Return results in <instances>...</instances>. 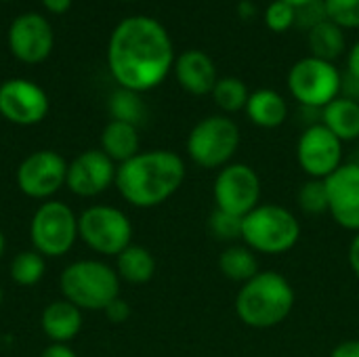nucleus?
I'll use <instances>...</instances> for the list:
<instances>
[{
	"mask_svg": "<svg viewBox=\"0 0 359 357\" xmlns=\"http://www.w3.org/2000/svg\"><path fill=\"white\" fill-rule=\"evenodd\" d=\"M301 223L280 204H259L242 219V240L261 255H284L297 246Z\"/></svg>",
	"mask_w": 359,
	"mask_h": 357,
	"instance_id": "nucleus-5",
	"label": "nucleus"
},
{
	"mask_svg": "<svg viewBox=\"0 0 359 357\" xmlns=\"http://www.w3.org/2000/svg\"><path fill=\"white\" fill-rule=\"evenodd\" d=\"M297 160L309 179H328L343 166V141L322 122L311 124L299 139Z\"/></svg>",
	"mask_w": 359,
	"mask_h": 357,
	"instance_id": "nucleus-12",
	"label": "nucleus"
},
{
	"mask_svg": "<svg viewBox=\"0 0 359 357\" xmlns=\"http://www.w3.org/2000/svg\"><path fill=\"white\" fill-rule=\"evenodd\" d=\"M55 44L50 23L38 13L19 15L8 27V48L23 63H42Z\"/></svg>",
	"mask_w": 359,
	"mask_h": 357,
	"instance_id": "nucleus-15",
	"label": "nucleus"
},
{
	"mask_svg": "<svg viewBox=\"0 0 359 357\" xmlns=\"http://www.w3.org/2000/svg\"><path fill=\"white\" fill-rule=\"evenodd\" d=\"M40 357H78L76 351L69 347V345H63V343H50Z\"/></svg>",
	"mask_w": 359,
	"mask_h": 357,
	"instance_id": "nucleus-34",
	"label": "nucleus"
},
{
	"mask_svg": "<svg viewBox=\"0 0 359 357\" xmlns=\"http://www.w3.org/2000/svg\"><path fill=\"white\" fill-rule=\"evenodd\" d=\"M172 69H175V76H177V82L181 84V88L196 97L212 95V88L219 80L215 61L210 59V55H206L204 50H198V48L181 53L175 59Z\"/></svg>",
	"mask_w": 359,
	"mask_h": 357,
	"instance_id": "nucleus-17",
	"label": "nucleus"
},
{
	"mask_svg": "<svg viewBox=\"0 0 359 357\" xmlns=\"http://www.w3.org/2000/svg\"><path fill=\"white\" fill-rule=\"evenodd\" d=\"M208 231L212 234L215 240L221 242H233L242 238V217L223 213V210H215L208 219Z\"/></svg>",
	"mask_w": 359,
	"mask_h": 357,
	"instance_id": "nucleus-30",
	"label": "nucleus"
},
{
	"mask_svg": "<svg viewBox=\"0 0 359 357\" xmlns=\"http://www.w3.org/2000/svg\"><path fill=\"white\" fill-rule=\"evenodd\" d=\"M67 164L59 151L40 149L29 154L17 168V187L32 200H50L67 181Z\"/></svg>",
	"mask_w": 359,
	"mask_h": 357,
	"instance_id": "nucleus-11",
	"label": "nucleus"
},
{
	"mask_svg": "<svg viewBox=\"0 0 359 357\" xmlns=\"http://www.w3.org/2000/svg\"><path fill=\"white\" fill-rule=\"evenodd\" d=\"M330 357H359V339L343 341L341 345L334 347Z\"/></svg>",
	"mask_w": 359,
	"mask_h": 357,
	"instance_id": "nucleus-33",
	"label": "nucleus"
},
{
	"mask_svg": "<svg viewBox=\"0 0 359 357\" xmlns=\"http://www.w3.org/2000/svg\"><path fill=\"white\" fill-rule=\"evenodd\" d=\"M11 280L19 286H34L44 278L46 271V259L32 250H21L19 255H15V259L11 261Z\"/></svg>",
	"mask_w": 359,
	"mask_h": 357,
	"instance_id": "nucleus-26",
	"label": "nucleus"
},
{
	"mask_svg": "<svg viewBox=\"0 0 359 357\" xmlns=\"http://www.w3.org/2000/svg\"><path fill=\"white\" fill-rule=\"evenodd\" d=\"M32 248L44 259H59L78 240V215L59 200L42 202L29 223Z\"/></svg>",
	"mask_w": 359,
	"mask_h": 357,
	"instance_id": "nucleus-8",
	"label": "nucleus"
},
{
	"mask_svg": "<svg viewBox=\"0 0 359 357\" xmlns=\"http://www.w3.org/2000/svg\"><path fill=\"white\" fill-rule=\"evenodd\" d=\"M284 2H288V4L294 6V8H303V6H309V4L320 2V0H284Z\"/></svg>",
	"mask_w": 359,
	"mask_h": 357,
	"instance_id": "nucleus-38",
	"label": "nucleus"
},
{
	"mask_svg": "<svg viewBox=\"0 0 359 357\" xmlns=\"http://www.w3.org/2000/svg\"><path fill=\"white\" fill-rule=\"evenodd\" d=\"M326 17L343 29L359 27V0H324Z\"/></svg>",
	"mask_w": 359,
	"mask_h": 357,
	"instance_id": "nucleus-29",
	"label": "nucleus"
},
{
	"mask_svg": "<svg viewBox=\"0 0 359 357\" xmlns=\"http://www.w3.org/2000/svg\"><path fill=\"white\" fill-rule=\"evenodd\" d=\"M240 128L225 114L200 120L187 137V154L202 168H225L240 147Z\"/></svg>",
	"mask_w": 359,
	"mask_h": 357,
	"instance_id": "nucleus-7",
	"label": "nucleus"
},
{
	"mask_svg": "<svg viewBox=\"0 0 359 357\" xmlns=\"http://www.w3.org/2000/svg\"><path fill=\"white\" fill-rule=\"evenodd\" d=\"M217 208L236 217H246L261 204V177L248 164H227L215 179Z\"/></svg>",
	"mask_w": 359,
	"mask_h": 357,
	"instance_id": "nucleus-10",
	"label": "nucleus"
},
{
	"mask_svg": "<svg viewBox=\"0 0 359 357\" xmlns=\"http://www.w3.org/2000/svg\"><path fill=\"white\" fill-rule=\"evenodd\" d=\"M40 328L50 343L67 345L82 330V311L69 301H53L40 316Z\"/></svg>",
	"mask_w": 359,
	"mask_h": 357,
	"instance_id": "nucleus-18",
	"label": "nucleus"
},
{
	"mask_svg": "<svg viewBox=\"0 0 359 357\" xmlns=\"http://www.w3.org/2000/svg\"><path fill=\"white\" fill-rule=\"evenodd\" d=\"M78 238L97 255L118 257L133 244V223L124 210L95 204L78 215Z\"/></svg>",
	"mask_w": 359,
	"mask_h": 357,
	"instance_id": "nucleus-6",
	"label": "nucleus"
},
{
	"mask_svg": "<svg viewBox=\"0 0 359 357\" xmlns=\"http://www.w3.org/2000/svg\"><path fill=\"white\" fill-rule=\"evenodd\" d=\"M322 124L343 143L359 137V101L353 97H337L322 109Z\"/></svg>",
	"mask_w": 359,
	"mask_h": 357,
	"instance_id": "nucleus-21",
	"label": "nucleus"
},
{
	"mask_svg": "<svg viewBox=\"0 0 359 357\" xmlns=\"http://www.w3.org/2000/svg\"><path fill=\"white\" fill-rule=\"evenodd\" d=\"M185 181V162L170 149L139 151L116 170L120 196L135 208H154L164 204Z\"/></svg>",
	"mask_w": 359,
	"mask_h": 357,
	"instance_id": "nucleus-2",
	"label": "nucleus"
},
{
	"mask_svg": "<svg viewBox=\"0 0 359 357\" xmlns=\"http://www.w3.org/2000/svg\"><path fill=\"white\" fill-rule=\"evenodd\" d=\"M116 274L128 284H147L156 276V259L145 246L130 244L116 257Z\"/></svg>",
	"mask_w": 359,
	"mask_h": 357,
	"instance_id": "nucleus-22",
	"label": "nucleus"
},
{
	"mask_svg": "<svg viewBox=\"0 0 359 357\" xmlns=\"http://www.w3.org/2000/svg\"><path fill=\"white\" fill-rule=\"evenodd\" d=\"M0 305H2V288H0Z\"/></svg>",
	"mask_w": 359,
	"mask_h": 357,
	"instance_id": "nucleus-40",
	"label": "nucleus"
},
{
	"mask_svg": "<svg viewBox=\"0 0 359 357\" xmlns=\"http://www.w3.org/2000/svg\"><path fill=\"white\" fill-rule=\"evenodd\" d=\"M299 206L305 215L320 217L328 213V191L326 179H309L299 189Z\"/></svg>",
	"mask_w": 359,
	"mask_h": 357,
	"instance_id": "nucleus-28",
	"label": "nucleus"
},
{
	"mask_svg": "<svg viewBox=\"0 0 359 357\" xmlns=\"http://www.w3.org/2000/svg\"><path fill=\"white\" fill-rule=\"evenodd\" d=\"M246 114L250 122L261 128H278L288 118V103L273 88H257L248 97Z\"/></svg>",
	"mask_w": 359,
	"mask_h": 357,
	"instance_id": "nucleus-19",
	"label": "nucleus"
},
{
	"mask_svg": "<svg viewBox=\"0 0 359 357\" xmlns=\"http://www.w3.org/2000/svg\"><path fill=\"white\" fill-rule=\"evenodd\" d=\"M297 23V8L290 6L284 0H273L269 2V6L265 8V25L276 32V34H284L288 32L292 25Z\"/></svg>",
	"mask_w": 359,
	"mask_h": 357,
	"instance_id": "nucleus-31",
	"label": "nucleus"
},
{
	"mask_svg": "<svg viewBox=\"0 0 359 357\" xmlns=\"http://www.w3.org/2000/svg\"><path fill=\"white\" fill-rule=\"evenodd\" d=\"M109 114H111V120H120V122L137 126L145 118V103L141 99V93L118 88L109 97Z\"/></svg>",
	"mask_w": 359,
	"mask_h": 357,
	"instance_id": "nucleus-27",
	"label": "nucleus"
},
{
	"mask_svg": "<svg viewBox=\"0 0 359 357\" xmlns=\"http://www.w3.org/2000/svg\"><path fill=\"white\" fill-rule=\"evenodd\" d=\"M48 95L32 80L13 78L0 84V114L17 126H32L46 118Z\"/></svg>",
	"mask_w": 359,
	"mask_h": 357,
	"instance_id": "nucleus-13",
	"label": "nucleus"
},
{
	"mask_svg": "<svg viewBox=\"0 0 359 357\" xmlns=\"http://www.w3.org/2000/svg\"><path fill=\"white\" fill-rule=\"evenodd\" d=\"M349 265H351V271L355 274V278H359V231L349 246Z\"/></svg>",
	"mask_w": 359,
	"mask_h": 357,
	"instance_id": "nucleus-36",
	"label": "nucleus"
},
{
	"mask_svg": "<svg viewBox=\"0 0 359 357\" xmlns=\"http://www.w3.org/2000/svg\"><path fill=\"white\" fill-rule=\"evenodd\" d=\"M294 307V288L278 271H259L242 284L236 297V314L250 328H273L282 324Z\"/></svg>",
	"mask_w": 359,
	"mask_h": 357,
	"instance_id": "nucleus-3",
	"label": "nucleus"
},
{
	"mask_svg": "<svg viewBox=\"0 0 359 357\" xmlns=\"http://www.w3.org/2000/svg\"><path fill=\"white\" fill-rule=\"evenodd\" d=\"M118 164L101 149H86L67 164L65 187L80 198H95L116 183Z\"/></svg>",
	"mask_w": 359,
	"mask_h": 357,
	"instance_id": "nucleus-14",
	"label": "nucleus"
},
{
	"mask_svg": "<svg viewBox=\"0 0 359 357\" xmlns=\"http://www.w3.org/2000/svg\"><path fill=\"white\" fill-rule=\"evenodd\" d=\"M347 67H349V76L359 82V40L351 46L349 57H347Z\"/></svg>",
	"mask_w": 359,
	"mask_h": 357,
	"instance_id": "nucleus-35",
	"label": "nucleus"
},
{
	"mask_svg": "<svg viewBox=\"0 0 359 357\" xmlns=\"http://www.w3.org/2000/svg\"><path fill=\"white\" fill-rule=\"evenodd\" d=\"M328 213L349 231H359V164H343L326 179Z\"/></svg>",
	"mask_w": 359,
	"mask_h": 357,
	"instance_id": "nucleus-16",
	"label": "nucleus"
},
{
	"mask_svg": "<svg viewBox=\"0 0 359 357\" xmlns=\"http://www.w3.org/2000/svg\"><path fill=\"white\" fill-rule=\"evenodd\" d=\"M175 46L166 27L135 15L116 25L107 44V65L120 88L145 93L164 82L175 67Z\"/></svg>",
	"mask_w": 359,
	"mask_h": 357,
	"instance_id": "nucleus-1",
	"label": "nucleus"
},
{
	"mask_svg": "<svg viewBox=\"0 0 359 357\" xmlns=\"http://www.w3.org/2000/svg\"><path fill=\"white\" fill-rule=\"evenodd\" d=\"M124 2H133V0H124Z\"/></svg>",
	"mask_w": 359,
	"mask_h": 357,
	"instance_id": "nucleus-41",
	"label": "nucleus"
},
{
	"mask_svg": "<svg viewBox=\"0 0 359 357\" xmlns=\"http://www.w3.org/2000/svg\"><path fill=\"white\" fill-rule=\"evenodd\" d=\"M307 40H309L311 57L334 63L345 53V32L343 27L332 23L328 17L309 29Z\"/></svg>",
	"mask_w": 359,
	"mask_h": 357,
	"instance_id": "nucleus-23",
	"label": "nucleus"
},
{
	"mask_svg": "<svg viewBox=\"0 0 359 357\" xmlns=\"http://www.w3.org/2000/svg\"><path fill=\"white\" fill-rule=\"evenodd\" d=\"M248 97H250L248 86L236 76L219 78L212 88V99H215L217 107L225 114H236V112L246 109Z\"/></svg>",
	"mask_w": 359,
	"mask_h": 357,
	"instance_id": "nucleus-25",
	"label": "nucleus"
},
{
	"mask_svg": "<svg viewBox=\"0 0 359 357\" xmlns=\"http://www.w3.org/2000/svg\"><path fill=\"white\" fill-rule=\"evenodd\" d=\"M341 88L343 78L339 67L311 55L299 59L288 72V90L301 105L311 109H324L341 95Z\"/></svg>",
	"mask_w": 359,
	"mask_h": 357,
	"instance_id": "nucleus-9",
	"label": "nucleus"
},
{
	"mask_svg": "<svg viewBox=\"0 0 359 357\" xmlns=\"http://www.w3.org/2000/svg\"><path fill=\"white\" fill-rule=\"evenodd\" d=\"M219 271L231 280V282H240V284H246L248 280H252L261 267H259V259H257V252L248 246H229L221 252L219 257Z\"/></svg>",
	"mask_w": 359,
	"mask_h": 357,
	"instance_id": "nucleus-24",
	"label": "nucleus"
},
{
	"mask_svg": "<svg viewBox=\"0 0 359 357\" xmlns=\"http://www.w3.org/2000/svg\"><path fill=\"white\" fill-rule=\"evenodd\" d=\"M4 250H6V238H4V234L0 231V257L4 255Z\"/></svg>",
	"mask_w": 359,
	"mask_h": 357,
	"instance_id": "nucleus-39",
	"label": "nucleus"
},
{
	"mask_svg": "<svg viewBox=\"0 0 359 357\" xmlns=\"http://www.w3.org/2000/svg\"><path fill=\"white\" fill-rule=\"evenodd\" d=\"M103 311H105V316H107V320H109L111 324H124V322H128V318H130V305H128L122 297L114 299Z\"/></svg>",
	"mask_w": 359,
	"mask_h": 357,
	"instance_id": "nucleus-32",
	"label": "nucleus"
},
{
	"mask_svg": "<svg viewBox=\"0 0 359 357\" xmlns=\"http://www.w3.org/2000/svg\"><path fill=\"white\" fill-rule=\"evenodd\" d=\"M59 288L63 299L80 311H103L120 297V278L99 259H80L61 271Z\"/></svg>",
	"mask_w": 359,
	"mask_h": 357,
	"instance_id": "nucleus-4",
	"label": "nucleus"
},
{
	"mask_svg": "<svg viewBox=\"0 0 359 357\" xmlns=\"http://www.w3.org/2000/svg\"><path fill=\"white\" fill-rule=\"evenodd\" d=\"M139 145H141L139 130L133 124L109 120L101 133V151L107 158H111L118 166L135 158L139 154Z\"/></svg>",
	"mask_w": 359,
	"mask_h": 357,
	"instance_id": "nucleus-20",
	"label": "nucleus"
},
{
	"mask_svg": "<svg viewBox=\"0 0 359 357\" xmlns=\"http://www.w3.org/2000/svg\"><path fill=\"white\" fill-rule=\"evenodd\" d=\"M42 4H44V8H48L50 13H55V15H61V13L69 11V6H72V0H42Z\"/></svg>",
	"mask_w": 359,
	"mask_h": 357,
	"instance_id": "nucleus-37",
	"label": "nucleus"
}]
</instances>
